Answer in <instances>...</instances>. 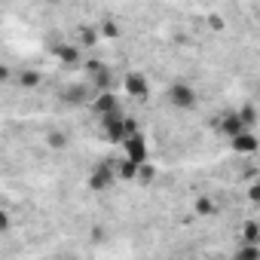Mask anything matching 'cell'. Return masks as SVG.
I'll list each match as a JSON object with an SVG mask.
<instances>
[{
	"label": "cell",
	"mask_w": 260,
	"mask_h": 260,
	"mask_svg": "<svg viewBox=\"0 0 260 260\" xmlns=\"http://www.w3.org/2000/svg\"><path fill=\"white\" fill-rule=\"evenodd\" d=\"M166 101H169L175 110L190 113V110L199 107V92H196L190 83H172V86L166 89Z\"/></svg>",
	"instance_id": "cell-1"
},
{
	"label": "cell",
	"mask_w": 260,
	"mask_h": 260,
	"mask_svg": "<svg viewBox=\"0 0 260 260\" xmlns=\"http://www.w3.org/2000/svg\"><path fill=\"white\" fill-rule=\"evenodd\" d=\"M116 184V162H98L92 172H89V190L95 193H104Z\"/></svg>",
	"instance_id": "cell-2"
},
{
	"label": "cell",
	"mask_w": 260,
	"mask_h": 260,
	"mask_svg": "<svg viewBox=\"0 0 260 260\" xmlns=\"http://www.w3.org/2000/svg\"><path fill=\"white\" fill-rule=\"evenodd\" d=\"M122 89H125V95H132V98H147V95H150L147 74H141V71H128V74L122 77Z\"/></svg>",
	"instance_id": "cell-3"
},
{
	"label": "cell",
	"mask_w": 260,
	"mask_h": 260,
	"mask_svg": "<svg viewBox=\"0 0 260 260\" xmlns=\"http://www.w3.org/2000/svg\"><path fill=\"white\" fill-rule=\"evenodd\" d=\"M230 144H233L236 153H242V156H254V153H257V135H254V125H251V128H242L239 135H233Z\"/></svg>",
	"instance_id": "cell-4"
},
{
	"label": "cell",
	"mask_w": 260,
	"mask_h": 260,
	"mask_svg": "<svg viewBox=\"0 0 260 260\" xmlns=\"http://www.w3.org/2000/svg\"><path fill=\"white\" fill-rule=\"evenodd\" d=\"M55 55H58V61H64V64H77V61H80V49H77L74 43H61V46L55 49Z\"/></svg>",
	"instance_id": "cell-5"
},
{
	"label": "cell",
	"mask_w": 260,
	"mask_h": 260,
	"mask_svg": "<svg viewBox=\"0 0 260 260\" xmlns=\"http://www.w3.org/2000/svg\"><path fill=\"white\" fill-rule=\"evenodd\" d=\"M19 86H22V89H37V86H40V74H37V71L22 74V77H19Z\"/></svg>",
	"instance_id": "cell-6"
},
{
	"label": "cell",
	"mask_w": 260,
	"mask_h": 260,
	"mask_svg": "<svg viewBox=\"0 0 260 260\" xmlns=\"http://www.w3.org/2000/svg\"><path fill=\"white\" fill-rule=\"evenodd\" d=\"M13 226V217H10V211L7 208H0V233H7Z\"/></svg>",
	"instance_id": "cell-7"
}]
</instances>
